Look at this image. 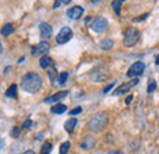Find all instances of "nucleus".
Wrapping results in <instances>:
<instances>
[{
  "instance_id": "nucleus-1",
  "label": "nucleus",
  "mask_w": 159,
  "mask_h": 154,
  "mask_svg": "<svg viewBox=\"0 0 159 154\" xmlns=\"http://www.w3.org/2000/svg\"><path fill=\"white\" fill-rule=\"evenodd\" d=\"M42 84H43V79L37 72L26 74L21 81V87L27 93H37L42 88Z\"/></svg>"
},
{
  "instance_id": "nucleus-2",
  "label": "nucleus",
  "mask_w": 159,
  "mask_h": 154,
  "mask_svg": "<svg viewBox=\"0 0 159 154\" xmlns=\"http://www.w3.org/2000/svg\"><path fill=\"white\" fill-rule=\"evenodd\" d=\"M108 122H109L108 115L105 113H98V114L93 115L89 119V121L87 124V127L92 132H102L107 127Z\"/></svg>"
},
{
  "instance_id": "nucleus-3",
  "label": "nucleus",
  "mask_w": 159,
  "mask_h": 154,
  "mask_svg": "<svg viewBox=\"0 0 159 154\" xmlns=\"http://www.w3.org/2000/svg\"><path fill=\"white\" fill-rule=\"evenodd\" d=\"M110 76V71L107 66H96L91 70L89 72V78L93 81V82H104L107 81Z\"/></svg>"
},
{
  "instance_id": "nucleus-4",
  "label": "nucleus",
  "mask_w": 159,
  "mask_h": 154,
  "mask_svg": "<svg viewBox=\"0 0 159 154\" xmlns=\"http://www.w3.org/2000/svg\"><path fill=\"white\" fill-rule=\"evenodd\" d=\"M139 39V31L136 27H129L124 36V45L126 48H132L137 44Z\"/></svg>"
},
{
  "instance_id": "nucleus-5",
  "label": "nucleus",
  "mask_w": 159,
  "mask_h": 154,
  "mask_svg": "<svg viewBox=\"0 0 159 154\" xmlns=\"http://www.w3.org/2000/svg\"><path fill=\"white\" fill-rule=\"evenodd\" d=\"M139 79L137 77H135L134 79H131V81H129V82H125V83H122L121 86H119L114 92H113V96H121V94H125V93H127L132 87H135L136 84H139Z\"/></svg>"
},
{
  "instance_id": "nucleus-6",
  "label": "nucleus",
  "mask_w": 159,
  "mask_h": 154,
  "mask_svg": "<svg viewBox=\"0 0 159 154\" xmlns=\"http://www.w3.org/2000/svg\"><path fill=\"white\" fill-rule=\"evenodd\" d=\"M72 36H74L72 29L70 27L65 26V27H62L60 29L58 36H57V43L58 44H65V43H67L70 39L72 38Z\"/></svg>"
},
{
  "instance_id": "nucleus-7",
  "label": "nucleus",
  "mask_w": 159,
  "mask_h": 154,
  "mask_svg": "<svg viewBox=\"0 0 159 154\" xmlns=\"http://www.w3.org/2000/svg\"><path fill=\"white\" fill-rule=\"evenodd\" d=\"M146 70V65L142 61H136L131 65V67L127 71V77H139L141 76Z\"/></svg>"
},
{
  "instance_id": "nucleus-8",
  "label": "nucleus",
  "mask_w": 159,
  "mask_h": 154,
  "mask_svg": "<svg viewBox=\"0 0 159 154\" xmlns=\"http://www.w3.org/2000/svg\"><path fill=\"white\" fill-rule=\"evenodd\" d=\"M91 28L96 33H103L108 28V21H107V19H104V17H97V19L93 21Z\"/></svg>"
},
{
  "instance_id": "nucleus-9",
  "label": "nucleus",
  "mask_w": 159,
  "mask_h": 154,
  "mask_svg": "<svg viewBox=\"0 0 159 154\" xmlns=\"http://www.w3.org/2000/svg\"><path fill=\"white\" fill-rule=\"evenodd\" d=\"M49 49H50L49 43L45 42V40H43V42H40V43H38L37 45H34V47L32 48L31 54H32L33 57H40V55H44L45 53H48Z\"/></svg>"
},
{
  "instance_id": "nucleus-10",
  "label": "nucleus",
  "mask_w": 159,
  "mask_h": 154,
  "mask_svg": "<svg viewBox=\"0 0 159 154\" xmlns=\"http://www.w3.org/2000/svg\"><path fill=\"white\" fill-rule=\"evenodd\" d=\"M67 94H69V91H60V92L53 94V96L45 98L43 102H44L45 104H53V103H57V102H59L61 99H64L65 97H67Z\"/></svg>"
},
{
  "instance_id": "nucleus-11",
  "label": "nucleus",
  "mask_w": 159,
  "mask_h": 154,
  "mask_svg": "<svg viewBox=\"0 0 159 154\" xmlns=\"http://www.w3.org/2000/svg\"><path fill=\"white\" fill-rule=\"evenodd\" d=\"M39 31H40V36L43 39H49L53 34V27L47 23V22H42L39 25Z\"/></svg>"
},
{
  "instance_id": "nucleus-12",
  "label": "nucleus",
  "mask_w": 159,
  "mask_h": 154,
  "mask_svg": "<svg viewBox=\"0 0 159 154\" xmlns=\"http://www.w3.org/2000/svg\"><path fill=\"white\" fill-rule=\"evenodd\" d=\"M94 146H96V138L92 137V136L84 137V138L81 141V143H80V147H81L82 149H84V151H89V149H92Z\"/></svg>"
},
{
  "instance_id": "nucleus-13",
  "label": "nucleus",
  "mask_w": 159,
  "mask_h": 154,
  "mask_svg": "<svg viewBox=\"0 0 159 154\" xmlns=\"http://www.w3.org/2000/svg\"><path fill=\"white\" fill-rule=\"evenodd\" d=\"M82 14H83V9L81 6H74V7L69 9L66 12L67 17L71 20H79L82 16Z\"/></svg>"
},
{
  "instance_id": "nucleus-14",
  "label": "nucleus",
  "mask_w": 159,
  "mask_h": 154,
  "mask_svg": "<svg viewBox=\"0 0 159 154\" xmlns=\"http://www.w3.org/2000/svg\"><path fill=\"white\" fill-rule=\"evenodd\" d=\"M76 125H77V119L72 117V119H69V120L64 124V129H65V131H66L67 134H72L74 130H75V127H76Z\"/></svg>"
},
{
  "instance_id": "nucleus-15",
  "label": "nucleus",
  "mask_w": 159,
  "mask_h": 154,
  "mask_svg": "<svg viewBox=\"0 0 159 154\" xmlns=\"http://www.w3.org/2000/svg\"><path fill=\"white\" fill-rule=\"evenodd\" d=\"M39 65L42 69H48L49 66H54L53 59L50 58V57H48V55H43L39 60Z\"/></svg>"
},
{
  "instance_id": "nucleus-16",
  "label": "nucleus",
  "mask_w": 159,
  "mask_h": 154,
  "mask_svg": "<svg viewBox=\"0 0 159 154\" xmlns=\"http://www.w3.org/2000/svg\"><path fill=\"white\" fill-rule=\"evenodd\" d=\"M113 45H114V40L110 38H107L104 39V40H102L99 44L100 49L102 50H104V52H107V50H110L111 48H113Z\"/></svg>"
},
{
  "instance_id": "nucleus-17",
  "label": "nucleus",
  "mask_w": 159,
  "mask_h": 154,
  "mask_svg": "<svg viewBox=\"0 0 159 154\" xmlns=\"http://www.w3.org/2000/svg\"><path fill=\"white\" fill-rule=\"evenodd\" d=\"M66 109H67V106L65 105V104H55L52 109H50V111H52V114H64L65 111H66Z\"/></svg>"
},
{
  "instance_id": "nucleus-18",
  "label": "nucleus",
  "mask_w": 159,
  "mask_h": 154,
  "mask_svg": "<svg viewBox=\"0 0 159 154\" xmlns=\"http://www.w3.org/2000/svg\"><path fill=\"white\" fill-rule=\"evenodd\" d=\"M12 32H14V26H12L11 23H5V25L1 27V31H0V33H1L4 37L10 36Z\"/></svg>"
},
{
  "instance_id": "nucleus-19",
  "label": "nucleus",
  "mask_w": 159,
  "mask_h": 154,
  "mask_svg": "<svg viewBox=\"0 0 159 154\" xmlns=\"http://www.w3.org/2000/svg\"><path fill=\"white\" fill-rule=\"evenodd\" d=\"M5 96L7 98H16L17 97V86L16 84H11L9 87V89L5 92Z\"/></svg>"
},
{
  "instance_id": "nucleus-20",
  "label": "nucleus",
  "mask_w": 159,
  "mask_h": 154,
  "mask_svg": "<svg viewBox=\"0 0 159 154\" xmlns=\"http://www.w3.org/2000/svg\"><path fill=\"white\" fill-rule=\"evenodd\" d=\"M48 76H49V79L50 82H55L58 79V71L54 66H52L49 70H48Z\"/></svg>"
},
{
  "instance_id": "nucleus-21",
  "label": "nucleus",
  "mask_w": 159,
  "mask_h": 154,
  "mask_svg": "<svg viewBox=\"0 0 159 154\" xmlns=\"http://www.w3.org/2000/svg\"><path fill=\"white\" fill-rule=\"evenodd\" d=\"M156 89H157V82H156V79L149 78L148 79V84H147V92L148 93H153V92H156Z\"/></svg>"
},
{
  "instance_id": "nucleus-22",
  "label": "nucleus",
  "mask_w": 159,
  "mask_h": 154,
  "mask_svg": "<svg viewBox=\"0 0 159 154\" xmlns=\"http://www.w3.org/2000/svg\"><path fill=\"white\" fill-rule=\"evenodd\" d=\"M53 149V144L50 142H44V144L42 146V149H40V154H50Z\"/></svg>"
},
{
  "instance_id": "nucleus-23",
  "label": "nucleus",
  "mask_w": 159,
  "mask_h": 154,
  "mask_svg": "<svg viewBox=\"0 0 159 154\" xmlns=\"http://www.w3.org/2000/svg\"><path fill=\"white\" fill-rule=\"evenodd\" d=\"M111 7H113L114 12L116 14V16H120V11H121V1H120V0H113V2H111Z\"/></svg>"
},
{
  "instance_id": "nucleus-24",
  "label": "nucleus",
  "mask_w": 159,
  "mask_h": 154,
  "mask_svg": "<svg viewBox=\"0 0 159 154\" xmlns=\"http://www.w3.org/2000/svg\"><path fill=\"white\" fill-rule=\"evenodd\" d=\"M67 78H69V72H61L59 76H58V82H59L60 86H64L66 83Z\"/></svg>"
},
{
  "instance_id": "nucleus-25",
  "label": "nucleus",
  "mask_w": 159,
  "mask_h": 154,
  "mask_svg": "<svg viewBox=\"0 0 159 154\" xmlns=\"http://www.w3.org/2000/svg\"><path fill=\"white\" fill-rule=\"evenodd\" d=\"M70 142L67 141V142H64L61 146H60V152L59 154H67V152H69V149H70Z\"/></svg>"
},
{
  "instance_id": "nucleus-26",
  "label": "nucleus",
  "mask_w": 159,
  "mask_h": 154,
  "mask_svg": "<svg viewBox=\"0 0 159 154\" xmlns=\"http://www.w3.org/2000/svg\"><path fill=\"white\" fill-rule=\"evenodd\" d=\"M21 134V129L20 127H14L12 129V131H11V137H14V138H17Z\"/></svg>"
},
{
  "instance_id": "nucleus-27",
  "label": "nucleus",
  "mask_w": 159,
  "mask_h": 154,
  "mask_svg": "<svg viewBox=\"0 0 159 154\" xmlns=\"http://www.w3.org/2000/svg\"><path fill=\"white\" fill-rule=\"evenodd\" d=\"M148 15H149V14H143V15H141V16H137V17L132 19V21H134V22H142V21H144V20L148 17Z\"/></svg>"
},
{
  "instance_id": "nucleus-28",
  "label": "nucleus",
  "mask_w": 159,
  "mask_h": 154,
  "mask_svg": "<svg viewBox=\"0 0 159 154\" xmlns=\"http://www.w3.org/2000/svg\"><path fill=\"white\" fill-rule=\"evenodd\" d=\"M82 113V106H77V108H75L74 110H71V111H69V114L72 116V115H79Z\"/></svg>"
},
{
  "instance_id": "nucleus-29",
  "label": "nucleus",
  "mask_w": 159,
  "mask_h": 154,
  "mask_svg": "<svg viewBox=\"0 0 159 154\" xmlns=\"http://www.w3.org/2000/svg\"><path fill=\"white\" fill-rule=\"evenodd\" d=\"M32 125H33L32 120H26V121L23 122V125H22V129H30Z\"/></svg>"
},
{
  "instance_id": "nucleus-30",
  "label": "nucleus",
  "mask_w": 159,
  "mask_h": 154,
  "mask_svg": "<svg viewBox=\"0 0 159 154\" xmlns=\"http://www.w3.org/2000/svg\"><path fill=\"white\" fill-rule=\"evenodd\" d=\"M114 86H115V82L110 83L109 86H107V87L104 88V91H103V92H104V93H109V92H110V89H111V88H114Z\"/></svg>"
},
{
  "instance_id": "nucleus-31",
  "label": "nucleus",
  "mask_w": 159,
  "mask_h": 154,
  "mask_svg": "<svg viewBox=\"0 0 159 154\" xmlns=\"http://www.w3.org/2000/svg\"><path fill=\"white\" fill-rule=\"evenodd\" d=\"M132 99H134V96H129L127 98H126V100H125V104H126V105H129V104L132 102Z\"/></svg>"
},
{
  "instance_id": "nucleus-32",
  "label": "nucleus",
  "mask_w": 159,
  "mask_h": 154,
  "mask_svg": "<svg viewBox=\"0 0 159 154\" xmlns=\"http://www.w3.org/2000/svg\"><path fill=\"white\" fill-rule=\"evenodd\" d=\"M60 5H61V1H60V0H57V2L54 4L53 7H54V9H58V7H60Z\"/></svg>"
},
{
  "instance_id": "nucleus-33",
  "label": "nucleus",
  "mask_w": 159,
  "mask_h": 154,
  "mask_svg": "<svg viewBox=\"0 0 159 154\" xmlns=\"http://www.w3.org/2000/svg\"><path fill=\"white\" fill-rule=\"evenodd\" d=\"M5 147V141L2 138H0V149H2Z\"/></svg>"
},
{
  "instance_id": "nucleus-34",
  "label": "nucleus",
  "mask_w": 159,
  "mask_h": 154,
  "mask_svg": "<svg viewBox=\"0 0 159 154\" xmlns=\"http://www.w3.org/2000/svg\"><path fill=\"white\" fill-rule=\"evenodd\" d=\"M61 1V4H65V5H67V4H70L72 0H60Z\"/></svg>"
},
{
  "instance_id": "nucleus-35",
  "label": "nucleus",
  "mask_w": 159,
  "mask_h": 154,
  "mask_svg": "<svg viewBox=\"0 0 159 154\" xmlns=\"http://www.w3.org/2000/svg\"><path fill=\"white\" fill-rule=\"evenodd\" d=\"M108 154H124L122 152H119V151H111V152H109Z\"/></svg>"
},
{
  "instance_id": "nucleus-36",
  "label": "nucleus",
  "mask_w": 159,
  "mask_h": 154,
  "mask_svg": "<svg viewBox=\"0 0 159 154\" xmlns=\"http://www.w3.org/2000/svg\"><path fill=\"white\" fill-rule=\"evenodd\" d=\"M23 154H36V153H34L33 151H26V152H25Z\"/></svg>"
},
{
  "instance_id": "nucleus-37",
  "label": "nucleus",
  "mask_w": 159,
  "mask_h": 154,
  "mask_svg": "<svg viewBox=\"0 0 159 154\" xmlns=\"http://www.w3.org/2000/svg\"><path fill=\"white\" fill-rule=\"evenodd\" d=\"M92 1V4H98V2H100L102 0H91Z\"/></svg>"
},
{
  "instance_id": "nucleus-38",
  "label": "nucleus",
  "mask_w": 159,
  "mask_h": 154,
  "mask_svg": "<svg viewBox=\"0 0 159 154\" xmlns=\"http://www.w3.org/2000/svg\"><path fill=\"white\" fill-rule=\"evenodd\" d=\"M156 65H159V55L157 57V59H156Z\"/></svg>"
},
{
  "instance_id": "nucleus-39",
  "label": "nucleus",
  "mask_w": 159,
  "mask_h": 154,
  "mask_svg": "<svg viewBox=\"0 0 159 154\" xmlns=\"http://www.w3.org/2000/svg\"><path fill=\"white\" fill-rule=\"evenodd\" d=\"M89 21H91V17H87V19L84 20V22H86V23H88V22H89Z\"/></svg>"
},
{
  "instance_id": "nucleus-40",
  "label": "nucleus",
  "mask_w": 159,
  "mask_h": 154,
  "mask_svg": "<svg viewBox=\"0 0 159 154\" xmlns=\"http://www.w3.org/2000/svg\"><path fill=\"white\" fill-rule=\"evenodd\" d=\"M2 53V45H1V43H0V54Z\"/></svg>"
},
{
  "instance_id": "nucleus-41",
  "label": "nucleus",
  "mask_w": 159,
  "mask_h": 154,
  "mask_svg": "<svg viewBox=\"0 0 159 154\" xmlns=\"http://www.w3.org/2000/svg\"><path fill=\"white\" fill-rule=\"evenodd\" d=\"M120 1H121V2H122V1H126V0H120Z\"/></svg>"
}]
</instances>
